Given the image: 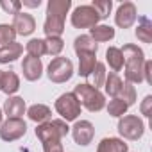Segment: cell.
Segmentation results:
<instances>
[{
	"instance_id": "obj_7",
	"label": "cell",
	"mask_w": 152,
	"mask_h": 152,
	"mask_svg": "<svg viewBox=\"0 0 152 152\" xmlns=\"http://www.w3.org/2000/svg\"><path fill=\"white\" fill-rule=\"evenodd\" d=\"M118 132L125 140H140L145 132V124L136 115H124L118 120Z\"/></svg>"
},
{
	"instance_id": "obj_6",
	"label": "cell",
	"mask_w": 152,
	"mask_h": 152,
	"mask_svg": "<svg viewBox=\"0 0 152 152\" xmlns=\"http://www.w3.org/2000/svg\"><path fill=\"white\" fill-rule=\"evenodd\" d=\"M56 111L61 115L64 122H73L81 115V104L73 93H63L56 100Z\"/></svg>"
},
{
	"instance_id": "obj_37",
	"label": "cell",
	"mask_w": 152,
	"mask_h": 152,
	"mask_svg": "<svg viewBox=\"0 0 152 152\" xmlns=\"http://www.w3.org/2000/svg\"><path fill=\"white\" fill-rule=\"evenodd\" d=\"M2 116H4V115H2V109H0V125H2Z\"/></svg>"
},
{
	"instance_id": "obj_13",
	"label": "cell",
	"mask_w": 152,
	"mask_h": 152,
	"mask_svg": "<svg viewBox=\"0 0 152 152\" xmlns=\"http://www.w3.org/2000/svg\"><path fill=\"white\" fill-rule=\"evenodd\" d=\"M22 70H23V77H25L27 81L34 83V81H38V79L41 77V73H43V63H41V59H38V57L27 56V57H23Z\"/></svg>"
},
{
	"instance_id": "obj_21",
	"label": "cell",
	"mask_w": 152,
	"mask_h": 152,
	"mask_svg": "<svg viewBox=\"0 0 152 152\" xmlns=\"http://www.w3.org/2000/svg\"><path fill=\"white\" fill-rule=\"evenodd\" d=\"M90 38L95 41V43H104V41H109L115 38V29L109 27V25H95L90 29Z\"/></svg>"
},
{
	"instance_id": "obj_33",
	"label": "cell",
	"mask_w": 152,
	"mask_h": 152,
	"mask_svg": "<svg viewBox=\"0 0 152 152\" xmlns=\"http://www.w3.org/2000/svg\"><path fill=\"white\" fill-rule=\"evenodd\" d=\"M41 143H43V150L45 152H64L61 140H45Z\"/></svg>"
},
{
	"instance_id": "obj_20",
	"label": "cell",
	"mask_w": 152,
	"mask_h": 152,
	"mask_svg": "<svg viewBox=\"0 0 152 152\" xmlns=\"http://www.w3.org/2000/svg\"><path fill=\"white\" fill-rule=\"evenodd\" d=\"M122 88H124V81L118 77V73H113V72H111V73H107V75H106L104 90H106V93H107L109 97L116 99V97L120 95Z\"/></svg>"
},
{
	"instance_id": "obj_29",
	"label": "cell",
	"mask_w": 152,
	"mask_h": 152,
	"mask_svg": "<svg viewBox=\"0 0 152 152\" xmlns=\"http://www.w3.org/2000/svg\"><path fill=\"white\" fill-rule=\"evenodd\" d=\"M15 38H16V31L13 29V25L0 23V45L6 47L9 43H15Z\"/></svg>"
},
{
	"instance_id": "obj_31",
	"label": "cell",
	"mask_w": 152,
	"mask_h": 152,
	"mask_svg": "<svg viewBox=\"0 0 152 152\" xmlns=\"http://www.w3.org/2000/svg\"><path fill=\"white\" fill-rule=\"evenodd\" d=\"M91 7L97 11V15L100 16V20H106L111 13V7H113V2L111 0H97V2L91 4Z\"/></svg>"
},
{
	"instance_id": "obj_10",
	"label": "cell",
	"mask_w": 152,
	"mask_h": 152,
	"mask_svg": "<svg viewBox=\"0 0 152 152\" xmlns=\"http://www.w3.org/2000/svg\"><path fill=\"white\" fill-rule=\"evenodd\" d=\"M138 18V11H136V6L132 2H124L118 6L116 9V15H115V22L120 29H129L134 25Z\"/></svg>"
},
{
	"instance_id": "obj_12",
	"label": "cell",
	"mask_w": 152,
	"mask_h": 152,
	"mask_svg": "<svg viewBox=\"0 0 152 152\" xmlns=\"http://www.w3.org/2000/svg\"><path fill=\"white\" fill-rule=\"evenodd\" d=\"M13 29L16 31V34L20 36H29L36 31V20L32 15L29 13H16L13 18Z\"/></svg>"
},
{
	"instance_id": "obj_25",
	"label": "cell",
	"mask_w": 152,
	"mask_h": 152,
	"mask_svg": "<svg viewBox=\"0 0 152 152\" xmlns=\"http://www.w3.org/2000/svg\"><path fill=\"white\" fill-rule=\"evenodd\" d=\"M106 75H107V72H106V64L97 61V64H95L93 72L90 73V77H91V86H93V88H97V90H99L100 86H104Z\"/></svg>"
},
{
	"instance_id": "obj_17",
	"label": "cell",
	"mask_w": 152,
	"mask_h": 152,
	"mask_svg": "<svg viewBox=\"0 0 152 152\" xmlns=\"http://www.w3.org/2000/svg\"><path fill=\"white\" fill-rule=\"evenodd\" d=\"M97 152H129V147L120 138H104L99 143Z\"/></svg>"
},
{
	"instance_id": "obj_19",
	"label": "cell",
	"mask_w": 152,
	"mask_h": 152,
	"mask_svg": "<svg viewBox=\"0 0 152 152\" xmlns=\"http://www.w3.org/2000/svg\"><path fill=\"white\" fill-rule=\"evenodd\" d=\"M22 52H23V47L16 41L6 47H0V63H13L22 56Z\"/></svg>"
},
{
	"instance_id": "obj_2",
	"label": "cell",
	"mask_w": 152,
	"mask_h": 152,
	"mask_svg": "<svg viewBox=\"0 0 152 152\" xmlns=\"http://www.w3.org/2000/svg\"><path fill=\"white\" fill-rule=\"evenodd\" d=\"M125 63V81L131 84H140L143 81V64H145V54L138 45L127 43L120 48Z\"/></svg>"
},
{
	"instance_id": "obj_23",
	"label": "cell",
	"mask_w": 152,
	"mask_h": 152,
	"mask_svg": "<svg viewBox=\"0 0 152 152\" xmlns=\"http://www.w3.org/2000/svg\"><path fill=\"white\" fill-rule=\"evenodd\" d=\"M136 38L143 43L152 41V22L147 16H140V23H138V29H136Z\"/></svg>"
},
{
	"instance_id": "obj_22",
	"label": "cell",
	"mask_w": 152,
	"mask_h": 152,
	"mask_svg": "<svg viewBox=\"0 0 152 152\" xmlns=\"http://www.w3.org/2000/svg\"><path fill=\"white\" fill-rule=\"evenodd\" d=\"M106 61H107L109 68L113 70V73H116V72H120V70L124 68V56H122L120 48H116V47H109V48H107V52H106Z\"/></svg>"
},
{
	"instance_id": "obj_27",
	"label": "cell",
	"mask_w": 152,
	"mask_h": 152,
	"mask_svg": "<svg viewBox=\"0 0 152 152\" xmlns=\"http://www.w3.org/2000/svg\"><path fill=\"white\" fill-rule=\"evenodd\" d=\"M45 41V54L48 56H59L61 50L64 48V41L61 38H47Z\"/></svg>"
},
{
	"instance_id": "obj_11",
	"label": "cell",
	"mask_w": 152,
	"mask_h": 152,
	"mask_svg": "<svg viewBox=\"0 0 152 152\" xmlns=\"http://www.w3.org/2000/svg\"><path fill=\"white\" fill-rule=\"evenodd\" d=\"M72 136L77 145H88V143H91V140L95 136V127L88 120H79L72 127Z\"/></svg>"
},
{
	"instance_id": "obj_35",
	"label": "cell",
	"mask_w": 152,
	"mask_h": 152,
	"mask_svg": "<svg viewBox=\"0 0 152 152\" xmlns=\"http://www.w3.org/2000/svg\"><path fill=\"white\" fill-rule=\"evenodd\" d=\"M143 79L148 84H152V61H145L143 64Z\"/></svg>"
},
{
	"instance_id": "obj_16",
	"label": "cell",
	"mask_w": 152,
	"mask_h": 152,
	"mask_svg": "<svg viewBox=\"0 0 152 152\" xmlns=\"http://www.w3.org/2000/svg\"><path fill=\"white\" fill-rule=\"evenodd\" d=\"M0 90H2L6 95H13L20 90V77L13 72H2V81H0Z\"/></svg>"
},
{
	"instance_id": "obj_28",
	"label": "cell",
	"mask_w": 152,
	"mask_h": 152,
	"mask_svg": "<svg viewBox=\"0 0 152 152\" xmlns=\"http://www.w3.org/2000/svg\"><path fill=\"white\" fill-rule=\"evenodd\" d=\"M43 54H45V41H43V39L34 38V39H31V41L27 43V56L39 59Z\"/></svg>"
},
{
	"instance_id": "obj_1",
	"label": "cell",
	"mask_w": 152,
	"mask_h": 152,
	"mask_svg": "<svg viewBox=\"0 0 152 152\" xmlns=\"http://www.w3.org/2000/svg\"><path fill=\"white\" fill-rule=\"evenodd\" d=\"M72 7V0H50L47 4V18L43 31L47 38H61L64 32V20Z\"/></svg>"
},
{
	"instance_id": "obj_14",
	"label": "cell",
	"mask_w": 152,
	"mask_h": 152,
	"mask_svg": "<svg viewBox=\"0 0 152 152\" xmlns=\"http://www.w3.org/2000/svg\"><path fill=\"white\" fill-rule=\"evenodd\" d=\"M25 109L27 106L22 97H9L4 102V113L7 115V118H22Z\"/></svg>"
},
{
	"instance_id": "obj_3",
	"label": "cell",
	"mask_w": 152,
	"mask_h": 152,
	"mask_svg": "<svg viewBox=\"0 0 152 152\" xmlns=\"http://www.w3.org/2000/svg\"><path fill=\"white\" fill-rule=\"evenodd\" d=\"M72 93L77 97V100H79L81 106H84L91 113L102 111L106 107V97L97 88H93L91 84H77Z\"/></svg>"
},
{
	"instance_id": "obj_30",
	"label": "cell",
	"mask_w": 152,
	"mask_h": 152,
	"mask_svg": "<svg viewBox=\"0 0 152 152\" xmlns=\"http://www.w3.org/2000/svg\"><path fill=\"white\" fill-rule=\"evenodd\" d=\"M116 99H122L127 106H132V104L136 102V90H134V86L125 81V83H124V88H122V91H120V95H118Z\"/></svg>"
},
{
	"instance_id": "obj_5",
	"label": "cell",
	"mask_w": 152,
	"mask_h": 152,
	"mask_svg": "<svg viewBox=\"0 0 152 152\" xmlns=\"http://www.w3.org/2000/svg\"><path fill=\"white\" fill-rule=\"evenodd\" d=\"M70 127L64 120H48L36 127V136L39 141L45 140H63L68 134Z\"/></svg>"
},
{
	"instance_id": "obj_34",
	"label": "cell",
	"mask_w": 152,
	"mask_h": 152,
	"mask_svg": "<svg viewBox=\"0 0 152 152\" xmlns=\"http://www.w3.org/2000/svg\"><path fill=\"white\" fill-rule=\"evenodd\" d=\"M150 106H152V97L150 95H147L145 99H143V104H141V115H145V116H150L152 115V111H150Z\"/></svg>"
},
{
	"instance_id": "obj_18",
	"label": "cell",
	"mask_w": 152,
	"mask_h": 152,
	"mask_svg": "<svg viewBox=\"0 0 152 152\" xmlns=\"http://www.w3.org/2000/svg\"><path fill=\"white\" fill-rule=\"evenodd\" d=\"M27 115H29V118H31L32 122H36V124L39 125V124H45V122L50 120L52 111H50V107L45 106V104H34V106H31V107L27 109Z\"/></svg>"
},
{
	"instance_id": "obj_38",
	"label": "cell",
	"mask_w": 152,
	"mask_h": 152,
	"mask_svg": "<svg viewBox=\"0 0 152 152\" xmlns=\"http://www.w3.org/2000/svg\"><path fill=\"white\" fill-rule=\"evenodd\" d=\"M2 72H4V70H0V81H2Z\"/></svg>"
},
{
	"instance_id": "obj_24",
	"label": "cell",
	"mask_w": 152,
	"mask_h": 152,
	"mask_svg": "<svg viewBox=\"0 0 152 152\" xmlns=\"http://www.w3.org/2000/svg\"><path fill=\"white\" fill-rule=\"evenodd\" d=\"M73 48H75V54H79V52H95L97 54L99 45L90 36H77L73 41Z\"/></svg>"
},
{
	"instance_id": "obj_36",
	"label": "cell",
	"mask_w": 152,
	"mask_h": 152,
	"mask_svg": "<svg viewBox=\"0 0 152 152\" xmlns=\"http://www.w3.org/2000/svg\"><path fill=\"white\" fill-rule=\"evenodd\" d=\"M27 6V7H39L41 6V0H23L22 2V7Z\"/></svg>"
},
{
	"instance_id": "obj_26",
	"label": "cell",
	"mask_w": 152,
	"mask_h": 152,
	"mask_svg": "<svg viewBox=\"0 0 152 152\" xmlns=\"http://www.w3.org/2000/svg\"><path fill=\"white\" fill-rule=\"evenodd\" d=\"M127 109H129V106H127L122 99H113V100H109V104H107V113H109L111 116H115V118H122V116L127 113Z\"/></svg>"
},
{
	"instance_id": "obj_32",
	"label": "cell",
	"mask_w": 152,
	"mask_h": 152,
	"mask_svg": "<svg viewBox=\"0 0 152 152\" xmlns=\"http://www.w3.org/2000/svg\"><path fill=\"white\" fill-rule=\"evenodd\" d=\"M0 7H2L6 13H9V15H16L22 9V2H18V0H11V2L2 0V2H0Z\"/></svg>"
},
{
	"instance_id": "obj_4",
	"label": "cell",
	"mask_w": 152,
	"mask_h": 152,
	"mask_svg": "<svg viewBox=\"0 0 152 152\" xmlns=\"http://www.w3.org/2000/svg\"><path fill=\"white\" fill-rule=\"evenodd\" d=\"M48 79L56 84H63L72 79L73 75V63L68 57H54L48 64Z\"/></svg>"
},
{
	"instance_id": "obj_15",
	"label": "cell",
	"mask_w": 152,
	"mask_h": 152,
	"mask_svg": "<svg viewBox=\"0 0 152 152\" xmlns=\"http://www.w3.org/2000/svg\"><path fill=\"white\" fill-rule=\"evenodd\" d=\"M79 75L83 77H90V73L93 72L95 64H97V54L95 52H79Z\"/></svg>"
},
{
	"instance_id": "obj_8",
	"label": "cell",
	"mask_w": 152,
	"mask_h": 152,
	"mask_svg": "<svg viewBox=\"0 0 152 152\" xmlns=\"http://www.w3.org/2000/svg\"><path fill=\"white\" fill-rule=\"evenodd\" d=\"M100 22V16L91 6H79L72 13V25L75 29H91Z\"/></svg>"
},
{
	"instance_id": "obj_9",
	"label": "cell",
	"mask_w": 152,
	"mask_h": 152,
	"mask_svg": "<svg viewBox=\"0 0 152 152\" xmlns=\"http://www.w3.org/2000/svg\"><path fill=\"white\" fill-rule=\"evenodd\" d=\"M27 132V124L22 118H7L0 125V138L4 141H16Z\"/></svg>"
}]
</instances>
